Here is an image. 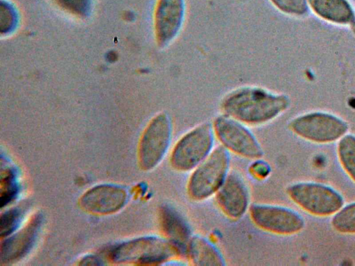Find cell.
Listing matches in <instances>:
<instances>
[{"mask_svg": "<svg viewBox=\"0 0 355 266\" xmlns=\"http://www.w3.org/2000/svg\"><path fill=\"white\" fill-rule=\"evenodd\" d=\"M290 130L299 136L316 143H330L342 137L347 131L345 121L336 116L313 112L293 118Z\"/></svg>", "mask_w": 355, "mask_h": 266, "instance_id": "ba28073f", "label": "cell"}, {"mask_svg": "<svg viewBox=\"0 0 355 266\" xmlns=\"http://www.w3.org/2000/svg\"><path fill=\"white\" fill-rule=\"evenodd\" d=\"M173 125L166 112L157 114L144 129L139 144V162L144 170L155 168L167 154L173 139Z\"/></svg>", "mask_w": 355, "mask_h": 266, "instance_id": "5b68a950", "label": "cell"}, {"mask_svg": "<svg viewBox=\"0 0 355 266\" xmlns=\"http://www.w3.org/2000/svg\"><path fill=\"white\" fill-rule=\"evenodd\" d=\"M270 171V166L263 161L260 160V159H255L250 168V173L257 179H264L267 177Z\"/></svg>", "mask_w": 355, "mask_h": 266, "instance_id": "cb8c5ba5", "label": "cell"}, {"mask_svg": "<svg viewBox=\"0 0 355 266\" xmlns=\"http://www.w3.org/2000/svg\"><path fill=\"white\" fill-rule=\"evenodd\" d=\"M230 152L220 145L191 172L187 193L192 200L200 202L215 195L225 181L230 168Z\"/></svg>", "mask_w": 355, "mask_h": 266, "instance_id": "7a4b0ae2", "label": "cell"}, {"mask_svg": "<svg viewBox=\"0 0 355 266\" xmlns=\"http://www.w3.org/2000/svg\"><path fill=\"white\" fill-rule=\"evenodd\" d=\"M287 193L299 206L319 216L336 213L344 203L343 198L338 192L320 184L296 183L287 188Z\"/></svg>", "mask_w": 355, "mask_h": 266, "instance_id": "52a82bcc", "label": "cell"}, {"mask_svg": "<svg viewBox=\"0 0 355 266\" xmlns=\"http://www.w3.org/2000/svg\"><path fill=\"white\" fill-rule=\"evenodd\" d=\"M313 10L324 19L339 24L354 23V13L347 0H308Z\"/></svg>", "mask_w": 355, "mask_h": 266, "instance_id": "2e32d148", "label": "cell"}, {"mask_svg": "<svg viewBox=\"0 0 355 266\" xmlns=\"http://www.w3.org/2000/svg\"><path fill=\"white\" fill-rule=\"evenodd\" d=\"M215 135L212 124L200 123L184 132L170 154L171 167L181 172H191L214 150Z\"/></svg>", "mask_w": 355, "mask_h": 266, "instance_id": "3957f363", "label": "cell"}, {"mask_svg": "<svg viewBox=\"0 0 355 266\" xmlns=\"http://www.w3.org/2000/svg\"><path fill=\"white\" fill-rule=\"evenodd\" d=\"M182 256L166 238L144 236L123 243L114 248L110 258L116 263L137 265H161Z\"/></svg>", "mask_w": 355, "mask_h": 266, "instance_id": "277c9868", "label": "cell"}, {"mask_svg": "<svg viewBox=\"0 0 355 266\" xmlns=\"http://www.w3.org/2000/svg\"><path fill=\"white\" fill-rule=\"evenodd\" d=\"M103 263L95 256H87L83 259L80 265H98Z\"/></svg>", "mask_w": 355, "mask_h": 266, "instance_id": "d4e9b609", "label": "cell"}, {"mask_svg": "<svg viewBox=\"0 0 355 266\" xmlns=\"http://www.w3.org/2000/svg\"><path fill=\"white\" fill-rule=\"evenodd\" d=\"M18 185L15 170L6 168L1 174V207L12 202L18 193Z\"/></svg>", "mask_w": 355, "mask_h": 266, "instance_id": "d6986e66", "label": "cell"}, {"mask_svg": "<svg viewBox=\"0 0 355 266\" xmlns=\"http://www.w3.org/2000/svg\"><path fill=\"white\" fill-rule=\"evenodd\" d=\"M186 256L193 265H225V260L220 249L209 239L199 234L191 236L187 247Z\"/></svg>", "mask_w": 355, "mask_h": 266, "instance_id": "9a60e30c", "label": "cell"}, {"mask_svg": "<svg viewBox=\"0 0 355 266\" xmlns=\"http://www.w3.org/2000/svg\"><path fill=\"white\" fill-rule=\"evenodd\" d=\"M211 124L215 137L230 152L252 160L263 156V148L248 125L223 114Z\"/></svg>", "mask_w": 355, "mask_h": 266, "instance_id": "8992f818", "label": "cell"}, {"mask_svg": "<svg viewBox=\"0 0 355 266\" xmlns=\"http://www.w3.org/2000/svg\"><path fill=\"white\" fill-rule=\"evenodd\" d=\"M331 223L334 228L339 232L355 233V202L337 211Z\"/></svg>", "mask_w": 355, "mask_h": 266, "instance_id": "ac0fdd59", "label": "cell"}, {"mask_svg": "<svg viewBox=\"0 0 355 266\" xmlns=\"http://www.w3.org/2000/svg\"><path fill=\"white\" fill-rule=\"evenodd\" d=\"M159 223L163 236L186 255L187 245L193 236L185 218L173 206L163 204L159 210Z\"/></svg>", "mask_w": 355, "mask_h": 266, "instance_id": "4fadbf2b", "label": "cell"}, {"mask_svg": "<svg viewBox=\"0 0 355 266\" xmlns=\"http://www.w3.org/2000/svg\"><path fill=\"white\" fill-rule=\"evenodd\" d=\"M126 200L125 189L118 186L103 184L87 190L80 199V205L90 213L109 214L119 211Z\"/></svg>", "mask_w": 355, "mask_h": 266, "instance_id": "7c38bea8", "label": "cell"}, {"mask_svg": "<svg viewBox=\"0 0 355 266\" xmlns=\"http://www.w3.org/2000/svg\"><path fill=\"white\" fill-rule=\"evenodd\" d=\"M353 24H354V25H353V28L354 29V32H355V22H354V23H353Z\"/></svg>", "mask_w": 355, "mask_h": 266, "instance_id": "484cf974", "label": "cell"}, {"mask_svg": "<svg viewBox=\"0 0 355 266\" xmlns=\"http://www.w3.org/2000/svg\"><path fill=\"white\" fill-rule=\"evenodd\" d=\"M216 203L229 218L237 220L249 211L250 195L243 177L237 172H230L215 194Z\"/></svg>", "mask_w": 355, "mask_h": 266, "instance_id": "8fae6325", "label": "cell"}, {"mask_svg": "<svg viewBox=\"0 0 355 266\" xmlns=\"http://www.w3.org/2000/svg\"><path fill=\"white\" fill-rule=\"evenodd\" d=\"M16 13L12 6L6 1H1L0 4V30L1 33L9 32L15 26Z\"/></svg>", "mask_w": 355, "mask_h": 266, "instance_id": "7402d4cb", "label": "cell"}, {"mask_svg": "<svg viewBox=\"0 0 355 266\" xmlns=\"http://www.w3.org/2000/svg\"><path fill=\"white\" fill-rule=\"evenodd\" d=\"M340 163L348 175L355 181V136L347 134L341 138L338 145Z\"/></svg>", "mask_w": 355, "mask_h": 266, "instance_id": "e0dca14e", "label": "cell"}, {"mask_svg": "<svg viewBox=\"0 0 355 266\" xmlns=\"http://www.w3.org/2000/svg\"><path fill=\"white\" fill-rule=\"evenodd\" d=\"M288 97L260 86L243 85L226 93L220 102L221 113L248 126L266 124L285 112Z\"/></svg>", "mask_w": 355, "mask_h": 266, "instance_id": "6da1fadb", "label": "cell"}, {"mask_svg": "<svg viewBox=\"0 0 355 266\" xmlns=\"http://www.w3.org/2000/svg\"><path fill=\"white\" fill-rule=\"evenodd\" d=\"M279 11L290 15L300 16L308 11L306 0H269Z\"/></svg>", "mask_w": 355, "mask_h": 266, "instance_id": "ffe728a7", "label": "cell"}, {"mask_svg": "<svg viewBox=\"0 0 355 266\" xmlns=\"http://www.w3.org/2000/svg\"><path fill=\"white\" fill-rule=\"evenodd\" d=\"M21 212L12 209L1 214L0 219L1 238L6 237L12 233L18 226L21 219Z\"/></svg>", "mask_w": 355, "mask_h": 266, "instance_id": "44dd1931", "label": "cell"}, {"mask_svg": "<svg viewBox=\"0 0 355 266\" xmlns=\"http://www.w3.org/2000/svg\"><path fill=\"white\" fill-rule=\"evenodd\" d=\"M185 15V0H157L153 26L155 42L159 47L168 46L179 36Z\"/></svg>", "mask_w": 355, "mask_h": 266, "instance_id": "30bf717a", "label": "cell"}, {"mask_svg": "<svg viewBox=\"0 0 355 266\" xmlns=\"http://www.w3.org/2000/svg\"><path fill=\"white\" fill-rule=\"evenodd\" d=\"M248 211L252 222L269 233L291 235L300 231L304 226L301 215L285 206L254 203L250 205Z\"/></svg>", "mask_w": 355, "mask_h": 266, "instance_id": "9c48e42d", "label": "cell"}, {"mask_svg": "<svg viewBox=\"0 0 355 266\" xmlns=\"http://www.w3.org/2000/svg\"><path fill=\"white\" fill-rule=\"evenodd\" d=\"M68 12L80 17L86 16L89 10V0H55Z\"/></svg>", "mask_w": 355, "mask_h": 266, "instance_id": "603a6c76", "label": "cell"}, {"mask_svg": "<svg viewBox=\"0 0 355 266\" xmlns=\"http://www.w3.org/2000/svg\"><path fill=\"white\" fill-rule=\"evenodd\" d=\"M41 224L42 215H35L20 231L5 240L1 246V263H12L23 258L31 249Z\"/></svg>", "mask_w": 355, "mask_h": 266, "instance_id": "5bb4252c", "label": "cell"}]
</instances>
